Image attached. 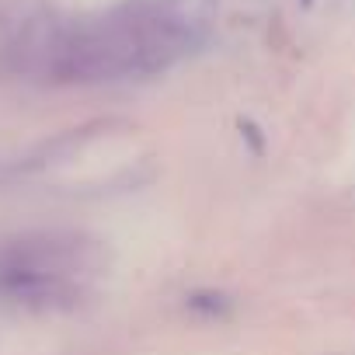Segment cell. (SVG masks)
<instances>
[{
    "label": "cell",
    "instance_id": "obj_1",
    "mask_svg": "<svg viewBox=\"0 0 355 355\" xmlns=\"http://www.w3.org/2000/svg\"><path fill=\"white\" fill-rule=\"evenodd\" d=\"M196 42L185 15L160 4L119 8L60 39L53 67L70 80H122L167 70Z\"/></svg>",
    "mask_w": 355,
    "mask_h": 355
}]
</instances>
